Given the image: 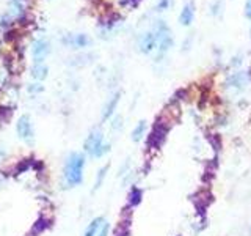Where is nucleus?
<instances>
[{
  "instance_id": "nucleus-1",
  "label": "nucleus",
  "mask_w": 251,
  "mask_h": 236,
  "mask_svg": "<svg viewBox=\"0 0 251 236\" xmlns=\"http://www.w3.org/2000/svg\"><path fill=\"white\" fill-rule=\"evenodd\" d=\"M85 156L82 153H71L65 162V183L68 187L78 186L83 181Z\"/></svg>"
},
{
  "instance_id": "nucleus-2",
  "label": "nucleus",
  "mask_w": 251,
  "mask_h": 236,
  "mask_svg": "<svg viewBox=\"0 0 251 236\" xmlns=\"http://www.w3.org/2000/svg\"><path fill=\"white\" fill-rule=\"evenodd\" d=\"M85 151L94 159H99L110 151V145L104 142V136H102L100 131H93L88 139L85 140Z\"/></svg>"
},
{
  "instance_id": "nucleus-3",
  "label": "nucleus",
  "mask_w": 251,
  "mask_h": 236,
  "mask_svg": "<svg viewBox=\"0 0 251 236\" xmlns=\"http://www.w3.org/2000/svg\"><path fill=\"white\" fill-rule=\"evenodd\" d=\"M16 131H18V136L25 140L27 144H31L33 142V126H31V121H30V117L28 115H22L19 120H18V124H16Z\"/></svg>"
},
{
  "instance_id": "nucleus-4",
  "label": "nucleus",
  "mask_w": 251,
  "mask_h": 236,
  "mask_svg": "<svg viewBox=\"0 0 251 236\" xmlns=\"http://www.w3.org/2000/svg\"><path fill=\"white\" fill-rule=\"evenodd\" d=\"M49 52L50 47L46 39H38V41L33 43V47H31V55H33L35 63H44V59L49 55Z\"/></svg>"
},
{
  "instance_id": "nucleus-5",
  "label": "nucleus",
  "mask_w": 251,
  "mask_h": 236,
  "mask_svg": "<svg viewBox=\"0 0 251 236\" xmlns=\"http://www.w3.org/2000/svg\"><path fill=\"white\" fill-rule=\"evenodd\" d=\"M63 44H66L69 47H75V49H78V47H86L90 43H91V39L83 35V33H75V35H68L61 39Z\"/></svg>"
},
{
  "instance_id": "nucleus-6",
  "label": "nucleus",
  "mask_w": 251,
  "mask_h": 236,
  "mask_svg": "<svg viewBox=\"0 0 251 236\" xmlns=\"http://www.w3.org/2000/svg\"><path fill=\"white\" fill-rule=\"evenodd\" d=\"M195 19V3L193 2H188L184 5L182 11L179 14V22L182 24V26H190Z\"/></svg>"
},
{
  "instance_id": "nucleus-7",
  "label": "nucleus",
  "mask_w": 251,
  "mask_h": 236,
  "mask_svg": "<svg viewBox=\"0 0 251 236\" xmlns=\"http://www.w3.org/2000/svg\"><path fill=\"white\" fill-rule=\"evenodd\" d=\"M105 224V220L102 219V217H96L94 220H91V224L86 227V230L83 233V236H98L99 230H100V227Z\"/></svg>"
},
{
  "instance_id": "nucleus-8",
  "label": "nucleus",
  "mask_w": 251,
  "mask_h": 236,
  "mask_svg": "<svg viewBox=\"0 0 251 236\" xmlns=\"http://www.w3.org/2000/svg\"><path fill=\"white\" fill-rule=\"evenodd\" d=\"M118 101H120V93L115 94V96H112V98L108 99V102H107L105 107H104V114H102V120H107L108 117H112V114L115 112V109H116Z\"/></svg>"
},
{
  "instance_id": "nucleus-9",
  "label": "nucleus",
  "mask_w": 251,
  "mask_h": 236,
  "mask_svg": "<svg viewBox=\"0 0 251 236\" xmlns=\"http://www.w3.org/2000/svg\"><path fill=\"white\" fill-rule=\"evenodd\" d=\"M31 76H33V79H38V81H43V79L47 77V66L44 63H35L33 68H31Z\"/></svg>"
},
{
  "instance_id": "nucleus-10",
  "label": "nucleus",
  "mask_w": 251,
  "mask_h": 236,
  "mask_svg": "<svg viewBox=\"0 0 251 236\" xmlns=\"http://www.w3.org/2000/svg\"><path fill=\"white\" fill-rule=\"evenodd\" d=\"M145 132H146V123H145V121H140V123L135 126V129L132 131V140H133V142H140L141 139H143Z\"/></svg>"
},
{
  "instance_id": "nucleus-11",
  "label": "nucleus",
  "mask_w": 251,
  "mask_h": 236,
  "mask_svg": "<svg viewBox=\"0 0 251 236\" xmlns=\"http://www.w3.org/2000/svg\"><path fill=\"white\" fill-rule=\"evenodd\" d=\"M129 202H130L132 206H135V205H138L141 202V191H140L138 187H133L132 191H130V194H129Z\"/></svg>"
},
{
  "instance_id": "nucleus-12",
  "label": "nucleus",
  "mask_w": 251,
  "mask_h": 236,
  "mask_svg": "<svg viewBox=\"0 0 251 236\" xmlns=\"http://www.w3.org/2000/svg\"><path fill=\"white\" fill-rule=\"evenodd\" d=\"M108 170V165H105L104 169H100L99 170V175H98V179H96V184H94V189H99L100 184H102V179L105 178V172Z\"/></svg>"
},
{
  "instance_id": "nucleus-13",
  "label": "nucleus",
  "mask_w": 251,
  "mask_h": 236,
  "mask_svg": "<svg viewBox=\"0 0 251 236\" xmlns=\"http://www.w3.org/2000/svg\"><path fill=\"white\" fill-rule=\"evenodd\" d=\"M170 5H171V0H160V2L157 3V10L163 11V10H167Z\"/></svg>"
},
{
  "instance_id": "nucleus-14",
  "label": "nucleus",
  "mask_w": 251,
  "mask_h": 236,
  "mask_svg": "<svg viewBox=\"0 0 251 236\" xmlns=\"http://www.w3.org/2000/svg\"><path fill=\"white\" fill-rule=\"evenodd\" d=\"M108 230H110V227H108V224L105 222L104 225L100 227V230H99L98 236H107V235H108Z\"/></svg>"
},
{
  "instance_id": "nucleus-15",
  "label": "nucleus",
  "mask_w": 251,
  "mask_h": 236,
  "mask_svg": "<svg viewBox=\"0 0 251 236\" xmlns=\"http://www.w3.org/2000/svg\"><path fill=\"white\" fill-rule=\"evenodd\" d=\"M245 18L251 21V0H247V3H245Z\"/></svg>"
}]
</instances>
